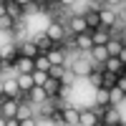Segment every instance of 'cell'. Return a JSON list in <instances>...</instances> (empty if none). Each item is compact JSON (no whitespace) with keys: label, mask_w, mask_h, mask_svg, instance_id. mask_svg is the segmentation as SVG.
I'll return each mask as SVG.
<instances>
[{"label":"cell","mask_w":126,"mask_h":126,"mask_svg":"<svg viewBox=\"0 0 126 126\" xmlns=\"http://www.w3.org/2000/svg\"><path fill=\"white\" fill-rule=\"evenodd\" d=\"M93 66H96V63L91 61L88 53H78L76 58H71L68 71H71V76H76V78H88L91 71H93Z\"/></svg>","instance_id":"cell-1"},{"label":"cell","mask_w":126,"mask_h":126,"mask_svg":"<svg viewBox=\"0 0 126 126\" xmlns=\"http://www.w3.org/2000/svg\"><path fill=\"white\" fill-rule=\"evenodd\" d=\"M18 109H20V98H13V96H5L0 93V116H18Z\"/></svg>","instance_id":"cell-2"},{"label":"cell","mask_w":126,"mask_h":126,"mask_svg":"<svg viewBox=\"0 0 126 126\" xmlns=\"http://www.w3.org/2000/svg\"><path fill=\"white\" fill-rule=\"evenodd\" d=\"M13 71H15V73H33V71H35V58H28V56L20 53V56L13 61Z\"/></svg>","instance_id":"cell-3"},{"label":"cell","mask_w":126,"mask_h":126,"mask_svg":"<svg viewBox=\"0 0 126 126\" xmlns=\"http://www.w3.org/2000/svg\"><path fill=\"white\" fill-rule=\"evenodd\" d=\"M98 15H101V28H106V30H111V28H116V20H119V13L113 8H106L103 5L101 10H98Z\"/></svg>","instance_id":"cell-4"},{"label":"cell","mask_w":126,"mask_h":126,"mask_svg":"<svg viewBox=\"0 0 126 126\" xmlns=\"http://www.w3.org/2000/svg\"><path fill=\"white\" fill-rule=\"evenodd\" d=\"M46 33L50 40H56V43H61L63 38H66V25L61 23V20H50V23L46 25Z\"/></svg>","instance_id":"cell-5"},{"label":"cell","mask_w":126,"mask_h":126,"mask_svg":"<svg viewBox=\"0 0 126 126\" xmlns=\"http://www.w3.org/2000/svg\"><path fill=\"white\" fill-rule=\"evenodd\" d=\"M68 30H71L73 35H78V33H86V30H88V23H86V15H81V13L71 15V18H68Z\"/></svg>","instance_id":"cell-6"},{"label":"cell","mask_w":126,"mask_h":126,"mask_svg":"<svg viewBox=\"0 0 126 126\" xmlns=\"http://www.w3.org/2000/svg\"><path fill=\"white\" fill-rule=\"evenodd\" d=\"M30 40H33V43H35V46L40 48V53H48L50 48H56V40H50V38H48V33H46V28L40 30V33H35V35L30 38Z\"/></svg>","instance_id":"cell-7"},{"label":"cell","mask_w":126,"mask_h":126,"mask_svg":"<svg viewBox=\"0 0 126 126\" xmlns=\"http://www.w3.org/2000/svg\"><path fill=\"white\" fill-rule=\"evenodd\" d=\"M0 91H3L5 96H13V98H23L25 96V93L20 91V86H18V78H5L3 86H0Z\"/></svg>","instance_id":"cell-8"},{"label":"cell","mask_w":126,"mask_h":126,"mask_svg":"<svg viewBox=\"0 0 126 126\" xmlns=\"http://www.w3.org/2000/svg\"><path fill=\"white\" fill-rule=\"evenodd\" d=\"M48 98H50V96H48L46 86H33V88L28 91V101H30V103H35V106H43Z\"/></svg>","instance_id":"cell-9"},{"label":"cell","mask_w":126,"mask_h":126,"mask_svg":"<svg viewBox=\"0 0 126 126\" xmlns=\"http://www.w3.org/2000/svg\"><path fill=\"white\" fill-rule=\"evenodd\" d=\"M73 38H76V48L81 50V53H91V48H93V33H91V30L78 33V35H73Z\"/></svg>","instance_id":"cell-10"},{"label":"cell","mask_w":126,"mask_h":126,"mask_svg":"<svg viewBox=\"0 0 126 126\" xmlns=\"http://www.w3.org/2000/svg\"><path fill=\"white\" fill-rule=\"evenodd\" d=\"M88 56H91V61L96 63V66H103V63L109 61V56H111V53H109V48H106V46H93Z\"/></svg>","instance_id":"cell-11"},{"label":"cell","mask_w":126,"mask_h":126,"mask_svg":"<svg viewBox=\"0 0 126 126\" xmlns=\"http://www.w3.org/2000/svg\"><path fill=\"white\" fill-rule=\"evenodd\" d=\"M121 124V113L116 106H109L106 113H103V119H101V126H119Z\"/></svg>","instance_id":"cell-12"},{"label":"cell","mask_w":126,"mask_h":126,"mask_svg":"<svg viewBox=\"0 0 126 126\" xmlns=\"http://www.w3.org/2000/svg\"><path fill=\"white\" fill-rule=\"evenodd\" d=\"M81 126H101V116L96 111H81V121H78Z\"/></svg>","instance_id":"cell-13"},{"label":"cell","mask_w":126,"mask_h":126,"mask_svg":"<svg viewBox=\"0 0 126 126\" xmlns=\"http://www.w3.org/2000/svg\"><path fill=\"white\" fill-rule=\"evenodd\" d=\"M5 15H10V18H15V20H23L25 18V8L23 5H18V3H5Z\"/></svg>","instance_id":"cell-14"},{"label":"cell","mask_w":126,"mask_h":126,"mask_svg":"<svg viewBox=\"0 0 126 126\" xmlns=\"http://www.w3.org/2000/svg\"><path fill=\"white\" fill-rule=\"evenodd\" d=\"M46 56H48V61L53 63V66H63V63H66V50H63L61 46H56V48H50V50H48Z\"/></svg>","instance_id":"cell-15"},{"label":"cell","mask_w":126,"mask_h":126,"mask_svg":"<svg viewBox=\"0 0 126 126\" xmlns=\"http://www.w3.org/2000/svg\"><path fill=\"white\" fill-rule=\"evenodd\" d=\"M63 119H66V126H76L81 121V111L73 106H63Z\"/></svg>","instance_id":"cell-16"},{"label":"cell","mask_w":126,"mask_h":126,"mask_svg":"<svg viewBox=\"0 0 126 126\" xmlns=\"http://www.w3.org/2000/svg\"><path fill=\"white\" fill-rule=\"evenodd\" d=\"M103 68H106V71H113V73H124V71H126V63H124L119 56H109V61L103 63Z\"/></svg>","instance_id":"cell-17"},{"label":"cell","mask_w":126,"mask_h":126,"mask_svg":"<svg viewBox=\"0 0 126 126\" xmlns=\"http://www.w3.org/2000/svg\"><path fill=\"white\" fill-rule=\"evenodd\" d=\"M15 78H18V86L23 93H28L30 88L35 86V81H33V73H15Z\"/></svg>","instance_id":"cell-18"},{"label":"cell","mask_w":126,"mask_h":126,"mask_svg":"<svg viewBox=\"0 0 126 126\" xmlns=\"http://www.w3.org/2000/svg\"><path fill=\"white\" fill-rule=\"evenodd\" d=\"M83 15H86V23H88V30H91V33L101 28V15H98V10H91V8H88Z\"/></svg>","instance_id":"cell-19"},{"label":"cell","mask_w":126,"mask_h":126,"mask_svg":"<svg viewBox=\"0 0 126 126\" xmlns=\"http://www.w3.org/2000/svg\"><path fill=\"white\" fill-rule=\"evenodd\" d=\"M20 53L28 56V58H38L40 56V48L33 43V40H23V43H20Z\"/></svg>","instance_id":"cell-20"},{"label":"cell","mask_w":126,"mask_h":126,"mask_svg":"<svg viewBox=\"0 0 126 126\" xmlns=\"http://www.w3.org/2000/svg\"><path fill=\"white\" fill-rule=\"evenodd\" d=\"M109 40H111V30H106V28L93 30V46H106Z\"/></svg>","instance_id":"cell-21"},{"label":"cell","mask_w":126,"mask_h":126,"mask_svg":"<svg viewBox=\"0 0 126 126\" xmlns=\"http://www.w3.org/2000/svg\"><path fill=\"white\" fill-rule=\"evenodd\" d=\"M15 25H18L15 18H10V15H0V30H3V33H13Z\"/></svg>","instance_id":"cell-22"},{"label":"cell","mask_w":126,"mask_h":126,"mask_svg":"<svg viewBox=\"0 0 126 126\" xmlns=\"http://www.w3.org/2000/svg\"><path fill=\"white\" fill-rule=\"evenodd\" d=\"M86 81H91V86H93V88H101V83H103V66H101V68H93V71H91V76H88Z\"/></svg>","instance_id":"cell-23"},{"label":"cell","mask_w":126,"mask_h":126,"mask_svg":"<svg viewBox=\"0 0 126 126\" xmlns=\"http://www.w3.org/2000/svg\"><path fill=\"white\" fill-rule=\"evenodd\" d=\"M119 76H121V73H113V71H106V68H103V83H101V86H103V88H113V86H116V81H119Z\"/></svg>","instance_id":"cell-24"},{"label":"cell","mask_w":126,"mask_h":126,"mask_svg":"<svg viewBox=\"0 0 126 126\" xmlns=\"http://www.w3.org/2000/svg\"><path fill=\"white\" fill-rule=\"evenodd\" d=\"M106 48H109V53H111V56H119V53H121V48H124V43H121V38H119V35H111V40L106 43Z\"/></svg>","instance_id":"cell-25"},{"label":"cell","mask_w":126,"mask_h":126,"mask_svg":"<svg viewBox=\"0 0 126 126\" xmlns=\"http://www.w3.org/2000/svg\"><path fill=\"white\" fill-rule=\"evenodd\" d=\"M96 103H103V106H111V96H109V88H96V96H93Z\"/></svg>","instance_id":"cell-26"},{"label":"cell","mask_w":126,"mask_h":126,"mask_svg":"<svg viewBox=\"0 0 126 126\" xmlns=\"http://www.w3.org/2000/svg\"><path fill=\"white\" fill-rule=\"evenodd\" d=\"M109 96H111V106H116V103H121V101H126V93L119 88V86H113V88H109Z\"/></svg>","instance_id":"cell-27"},{"label":"cell","mask_w":126,"mask_h":126,"mask_svg":"<svg viewBox=\"0 0 126 126\" xmlns=\"http://www.w3.org/2000/svg\"><path fill=\"white\" fill-rule=\"evenodd\" d=\"M33 81H35V86H46V83L50 81V73L48 71H33Z\"/></svg>","instance_id":"cell-28"},{"label":"cell","mask_w":126,"mask_h":126,"mask_svg":"<svg viewBox=\"0 0 126 126\" xmlns=\"http://www.w3.org/2000/svg\"><path fill=\"white\" fill-rule=\"evenodd\" d=\"M35 68H38V71H50V68H53V63L48 61L46 53H40V56L35 58Z\"/></svg>","instance_id":"cell-29"},{"label":"cell","mask_w":126,"mask_h":126,"mask_svg":"<svg viewBox=\"0 0 126 126\" xmlns=\"http://www.w3.org/2000/svg\"><path fill=\"white\" fill-rule=\"evenodd\" d=\"M48 73H50V78H56V81H66V63H63V66H53Z\"/></svg>","instance_id":"cell-30"},{"label":"cell","mask_w":126,"mask_h":126,"mask_svg":"<svg viewBox=\"0 0 126 126\" xmlns=\"http://www.w3.org/2000/svg\"><path fill=\"white\" fill-rule=\"evenodd\" d=\"M46 91H48V96H58V93H61V81L50 78V81L46 83Z\"/></svg>","instance_id":"cell-31"},{"label":"cell","mask_w":126,"mask_h":126,"mask_svg":"<svg viewBox=\"0 0 126 126\" xmlns=\"http://www.w3.org/2000/svg\"><path fill=\"white\" fill-rule=\"evenodd\" d=\"M116 86H119V88H121V91L126 93V71H124L121 76H119V81H116Z\"/></svg>","instance_id":"cell-32"},{"label":"cell","mask_w":126,"mask_h":126,"mask_svg":"<svg viewBox=\"0 0 126 126\" xmlns=\"http://www.w3.org/2000/svg\"><path fill=\"white\" fill-rule=\"evenodd\" d=\"M73 5H76V0H61V5H58V8H66V10H71Z\"/></svg>","instance_id":"cell-33"},{"label":"cell","mask_w":126,"mask_h":126,"mask_svg":"<svg viewBox=\"0 0 126 126\" xmlns=\"http://www.w3.org/2000/svg\"><path fill=\"white\" fill-rule=\"evenodd\" d=\"M121 3H126V0H103V5H106V8H113V5H121Z\"/></svg>","instance_id":"cell-34"},{"label":"cell","mask_w":126,"mask_h":126,"mask_svg":"<svg viewBox=\"0 0 126 126\" xmlns=\"http://www.w3.org/2000/svg\"><path fill=\"white\" fill-rule=\"evenodd\" d=\"M119 38H121V43L126 46V28H119Z\"/></svg>","instance_id":"cell-35"},{"label":"cell","mask_w":126,"mask_h":126,"mask_svg":"<svg viewBox=\"0 0 126 126\" xmlns=\"http://www.w3.org/2000/svg\"><path fill=\"white\" fill-rule=\"evenodd\" d=\"M119 58H121V61H124V63H126V46H124V48H121V53H119Z\"/></svg>","instance_id":"cell-36"},{"label":"cell","mask_w":126,"mask_h":126,"mask_svg":"<svg viewBox=\"0 0 126 126\" xmlns=\"http://www.w3.org/2000/svg\"><path fill=\"white\" fill-rule=\"evenodd\" d=\"M48 5L53 8V5H61V0H48Z\"/></svg>","instance_id":"cell-37"}]
</instances>
